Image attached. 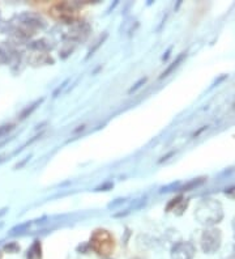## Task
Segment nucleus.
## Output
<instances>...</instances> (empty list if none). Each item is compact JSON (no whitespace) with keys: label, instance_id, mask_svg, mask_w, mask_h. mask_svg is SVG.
I'll list each match as a JSON object with an SVG mask.
<instances>
[{"label":"nucleus","instance_id":"nucleus-1","mask_svg":"<svg viewBox=\"0 0 235 259\" xmlns=\"http://www.w3.org/2000/svg\"><path fill=\"white\" fill-rule=\"evenodd\" d=\"M195 218L204 225L212 226L222 220L224 210L221 203L216 199H204L199 203L198 208L195 211Z\"/></svg>","mask_w":235,"mask_h":259},{"label":"nucleus","instance_id":"nucleus-2","mask_svg":"<svg viewBox=\"0 0 235 259\" xmlns=\"http://www.w3.org/2000/svg\"><path fill=\"white\" fill-rule=\"evenodd\" d=\"M89 246L92 250L102 257H108L115 249V240L110 232L104 229L94 230L90 237Z\"/></svg>","mask_w":235,"mask_h":259},{"label":"nucleus","instance_id":"nucleus-3","mask_svg":"<svg viewBox=\"0 0 235 259\" xmlns=\"http://www.w3.org/2000/svg\"><path fill=\"white\" fill-rule=\"evenodd\" d=\"M221 242H222V234L220 229L216 228H208L202 232L200 245L201 250L205 254H214L220 250Z\"/></svg>","mask_w":235,"mask_h":259},{"label":"nucleus","instance_id":"nucleus-4","mask_svg":"<svg viewBox=\"0 0 235 259\" xmlns=\"http://www.w3.org/2000/svg\"><path fill=\"white\" fill-rule=\"evenodd\" d=\"M196 248L190 241H180L171 249V259H194Z\"/></svg>","mask_w":235,"mask_h":259},{"label":"nucleus","instance_id":"nucleus-5","mask_svg":"<svg viewBox=\"0 0 235 259\" xmlns=\"http://www.w3.org/2000/svg\"><path fill=\"white\" fill-rule=\"evenodd\" d=\"M28 259H42V248L39 241H35L30 250H28Z\"/></svg>","mask_w":235,"mask_h":259},{"label":"nucleus","instance_id":"nucleus-6","mask_svg":"<svg viewBox=\"0 0 235 259\" xmlns=\"http://www.w3.org/2000/svg\"><path fill=\"white\" fill-rule=\"evenodd\" d=\"M221 259H235V244L228 245L221 253Z\"/></svg>","mask_w":235,"mask_h":259},{"label":"nucleus","instance_id":"nucleus-7","mask_svg":"<svg viewBox=\"0 0 235 259\" xmlns=\"http://www.w3.org/2000/svg\"><path fill=\"white\" fill-rule=\"evenodd\" d=\"M184 57H186V54H184V53L180 54L179 57L176 58L175 62H174V63H172L171 66H170V67H168V70H166V71H165L164 74H162V76H161V77H166V76H168V74H170V72H172V70H174V68H176V67H178V66H179V63H180V62H182L183 58H184Z\"/></svg>","mask_w":235,"mask_h":259},{"label":"nucleus","instance_id":"nucleus-8","mask_svg":"<svg viewBox=\"0 0 235 259\" xmlns=\"http://www.w3.org/2000/svg\"><path fill=\"white\" fill-rule=\"evenodd\" d=\"M5 250L8 253H17L20 250V246L17 244H9L5 246Z\"/></svg>","mask_w":235,"mask_h":259},{"label":"nucleus","instance_id":"nucleus-9","mask_svg":"<svg viewBox=\"0 0 235 259\" xmlns=\"http://www.w3.org/2000/svg\"><path fill=\"white\" fill-rule=\"evenodd\" d=\"M13 128V124H7V126H1L0 127V136L5 135L7 132H9Z\"/></svg>","mask_w":235,"mask_h":259},{"label":"nucleus","instance_id":"nucleus-10","mask_svg":"<svg viewBox=\"0 0 235 259\" xmlns=\"http://www.w3.org/2000/svg\"><path fill=\"white\" fill-rule=\"evenodd\" d=\"M39 102H41V101H37V102H35V104H34V105L32 106V108H30V109H29V108H28V109H26L25 111H24V113L21 114V118H25V116L28 115V114L32 113V110L35 109V108H37V105H39Z\"/></svg>","mask_w":235,"mask_h":259}]
</instances>
